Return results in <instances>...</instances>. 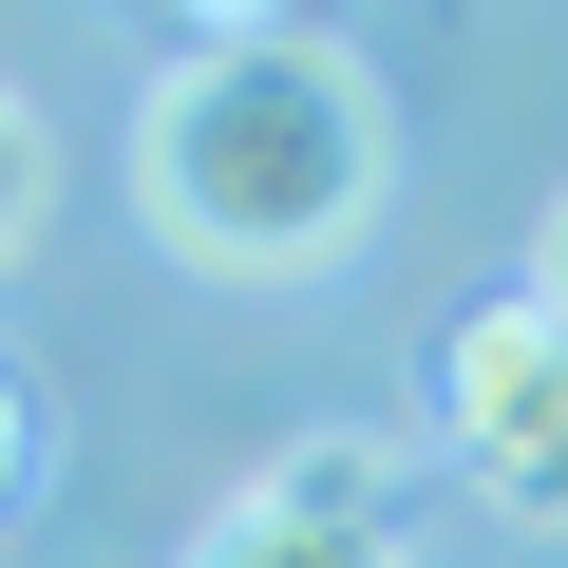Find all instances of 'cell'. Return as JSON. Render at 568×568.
Instances as JSON below:
<instances>
[{
  "label": "cell",
  "mask_w": 568,
  "mask_h": 568,
  "mask_svg": "<svg viewBox=\"0 0 568 568\" xmlns=\"http://www.w3.org/2000/svg\"><path fill=\"white\" fill-rule=\"evenodd\" d=\"M436 436H455V474L493 511L568 530V323L530 304V284H493V304L436 323Z\"/></svg>",
  "instance_id": "2"
},
{
  "label": "cell",
  "mask_w": 568,
  "mask_h": 568,
  "mask_svg": "<svg viewBox=\"0 0 568 568\" xmlns=\"http://www.w3.org/2000/svg\"><path fill=\"white\" fill-rule=\"evenodd\" d=\"M379 190H398V114H379V58L323 39V20H209L133 95V209L209 284L342 265L379 227Z\"/></svg>",
  "instance_id": "1"
},
{
  "label": "cell",
  "mask_w": 568,
  "mask_h": 568,
  "mask_svg": "<svg viewBox=\"0 0 568 568\" xmlns=\"http://www.w3.org/2000/svg\"><path fill=\"white\" fill-rule=\"evenodd\" d=\"M39 209H58V133H39V95L0 77V265L39 246Z\"/></svg>",
  "instance_id": "5"
},
{
  "label": "cell",
  "mask_w": 568,
  "mask_h": 568,
  "mask_svg": "<svg viewBox=\"0 0 568 568\" xmlns=\"http://www.w3.org/2000/svg\"><path fill=\"white\" fill-rule=\"evenodd\" d=\"M190 568H417L398 530H323V511H265V493H227L209 530H190Z\"/></svg>",
  "instance_id": "3"
},
{
  "label": "cell",
  "mask_w": 568,
  "mask_h": 568,
  "mask_svg": "<svg viewBox=\"0 0 568 568\" xmlns=\"http://www.w3.org/2000/svg\"><path fill=\"white\" fill-rule=\"evenodd\" d=\"M246 493L265 511H323V530H398V455L379 436H304V455H265Z\"/></svg>",
  "instance_id": "4"
},
{
  "label": "cell",
  "mask_w": 568,
  "mask_h": 568,
  "mask_svg": "<svg viewBox=\"0 0 568 568\" xmlns=\"http://www.w3.org/2000/svg\"><path fill=\"white\" fill-rule=\"evenodd\" d=\"M20 493H39V398L0 379V511H20Z\"/></svg>",
  "instance_id": "6"
},
{
  "label": "cell",
  "mask_w": 568,
  "mask_h": 568,
  "mask_svg": "<svg viewBox=\"0 0 568 568\" xmlns=\"http://www.w3.org/2000/svg\"><path fill=\"white\" fill-rule=\"evenodd\" d=\"M530 304L568 323V190H549V246H530Z\"/></svg>",
  "instance_id": "7"
}]
</instances>
